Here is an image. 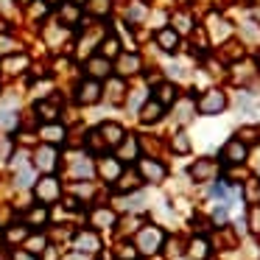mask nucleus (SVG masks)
Wrapping results in <instances>:
<instances>
[{
	"label": "nucleus",
	"mask_w": 260,
	"mask_h": 260,
	"mask_svg": "<svg viewBox=\"0 0 260 260\" xmlns=\"http://www.w3.org/2000/svg\"><path fill=\"white\" fill-rule=\"evenodd\" d=\"M162 246V230H157V226H143L140 232H137V252L143 254H154L157 249Z\"/></svg>",
	"instance_id": "obj_1"
},
{
	"label": "nucleus",
	"mask_w": 260,
	"mask_h": 260,
	"mask_svg": "<svg viewBox=\"0 0 260 260\" xmlns=\"http://www.w3.org/2000/svg\"><path fill=\"white\" fill-rule=\"evenodd\" d=\"M34 193H37V199H40L42 204H51V202H56V199H59L62 187H59V179H53V176H42V179L37 182Z\"/></svg>",
	"instance_id": "obj_2"
},
{
	"label": "nucleus",
	"mask_w": 260,
	"mask_h": 260,
	"mask_svg": "<svg viewBox=\"0 0 260 260\" xmlns=\"http://www.w3.org/2000/svg\"><path fill=\"white\" fill-rule=\"evenodd\" d=\"M224 107H226V95L221 90H210L207 95L202 98V104H199V112L202 115H218V112H224Z\"/></svg>",
	"instance_id": "obj_3"
},
{
	"label": "nucleus",
	"mask_w": 260,
	"mask_h": 260,
	"mask_svg": "<svg viewBox=\"0 0 260 260\" xmlns=\"http://www.w3.org/2000/svg\"><path fill=\"white\" fill-rule=\"evenodd\" d=\"M73 246L79 249V252H84V254H92V252L101 249V238H98L95 232L84 230V232H79V235L73 238Z\"/></svg>",
	"instance_id": "obj_4"
},
{
	"label": "nucleus",
	"mask_w": 260,
	"mask_h": 260,
	"mask_svg": "<svg viewBox=\"0 0 260 260\" xmlns=\"http://www.w3.org/2000/svg\"><path fill=\"white\" fill-rule=\"evenodd\" d=\"M76 98H79V104H95V101H101V84H98V81H92V79L81 81Z\"/></svg>",
	"instance_id": "obj_5"
},
{
	"label": "nucleus",
	"mask_w": 260,
	"mask_h": 260,
	"mask_svg": "<svg viewBox=\"0 0 260 260\" xmlns=\"http://www.w3.org/2000/svg\"><path fill=\"white\" fill-rule=\"evenodd\" d=\"M140 176L148 182H162L165 179V165H159L157 159H140Z\"/></svg>",
	"instance_id": "obj_6"
},
{
	"label": "nucleus",
	"mask_w": 260,
	"mask_h": 260,
	"mask_svg": "<svg viewBox=\"0 0 260 260\" xmlns=\"http://www.w3.org/2000/svg\"><path fill=\"white\" fill-rule=\"evenodd\" d=\"M215 174H218V165H215L213 159H199V162H193V168H190V176H193L196 182L213 179Z\"/></svg>",
	"instance_id": "obj_7"
},
{
	"label": "nucleus",
	"mask_w": 260,
	"mask_h": 260,
	"mask_svg": "<svg viewBox=\"0 0 260 260\" xmlns=\"http://www.w3.org/2000/svg\"><path fill=\"white\" fill-rule=\"evenodd\" d=\"M98 135L104 137V146H120V140H123V129L118 123H101Z\"/></svg>",
	"instance_id": "obj_8"
},
{
	"label": "nucleus",
	"mask_w": 260,
	"mask_h": 260,
	"mask_svg": "<svg viewBox=\"0 0 260 260\" xmlns=\"http://www.w3.org/2000/svg\"><path fill=\"white\" fill-rule=\"evenodd\" d=\"M221 157H224L226 162H243V159H246V146H243L241 140H230L224 146V151H221Z\"/></svg>",
	"instance_id": "obj_9"
},
{
	"label": "nucleus",
	"mask_w": 260,
	"mask_h": 260,
	"mask_svg": "<svg viewBox=\"0 0 260 260\" xmlns=\"http://www.w3.org/2000/svg\"><path fill=\"white\" fill-rule=\"evenodd\" d=\"M109 59H104V56H92L90 62H87V73H90V79L95 81V79H104V76H109Z\"/></svg>",
	"instance_id": "obj_10"
},
{
	"label": "nucleus",
	"mask_w": 260,
	"mask_h": 260,
	"mask_svg": "<svg viewBox=\"0 0 260 260\" xmlns=\"http://www.w3.org/2000/svg\"><path fill=\"white\" fill-rule=\"evenodd\" d=\"M37 168L48 171V174L56 168V151H53L51 146H42L40 151H37Z\"/></svg>",
	"instance_id": "obj_11"
},
{
	"label": "nucleus",
	"mask_w": 260,
	"mask_h": 260,
	"mask_svg": "<svg viewBox=\"0 0 260 260\" xmlns=\"http://www.w3.org/2000/svg\"><path fill=\"white\" fill-rule=\"evenodd\" d=\"M98 171H101V176H104L107 182H118V176H120V162H118V159H112V157H104L101 165H98Z\"/></svg>",
	"instance_id": "obj_12"
},
{
	"label": "nucleus",
	"mask_w": 260,
	"mask_h": 260,
	"mask_svg": "<svg viewBox=\"0 0 260 260\" xmlns=\"http://www.w3.org/2000/svg\"><path fill=\"white\" fill-rule=\"evenodd\" d=\"M154 101L159 104V107H168V104L176 101V87L174 84H159L157 90H154Z\"/></svg>",
	"instance_id": "obj_13"
},
{
	"label": "nucleus",
	"mask_w": 260,
	"mask_h": 260,
	"mask_svg": "<svg viewBox=\"0 0 260 260\" xmlns=\"http://www.w3.org/2000/svg\"><path fill=\"white\" fill-rule=\"evenodd\" d=\"M159 118H162V107H159L157 101H148L146 107L140 109V120H143V123H157Z\"/></svg>",
	"instance_id": "obj_14"
},
{
	"label": "nucleus",
	"mask_w": 260,
	"mask_h": 260,
	"mask_svg": "<svg viewBox=\"0 0 260 260\" xmlns=\"http://www.w3.org/2000/svg\"><path fill=\"white\" fill-rule=\"evenodd\" d=\"M157 42H159V48H162V51H176V45H179V34H176V31H171V28H162L157 34Z\"/></svg>",
	"instance_id": "obj_15"
},
{
	"label": "nucleus",
	"mask_w": 260,
	"mask_h": 260,
	"mask_svg": "<svg viewBox=\"0 0 260 260\" xmlns=\"http://www.w3.org/2000/svg\"><path fill=\"white\" fill-rule=\"evenodd\" d=\"M42 140L51 146V143H62L64 140V129L59 123H48V126H42Z\"/></svg>",
	"instance_id": "obj_16"
},
{
	"label": "nucleus",
	"mask_w": 260,
	"mask_h": 260,
	"mask_svg": "<svg viewBox=\"0 0 260 260\" xmlns=\"http://www.w3.org/2000/svg\"><path fill=\"white\" fill-rule=\"evenodd\" d=\"M118 157H120V159H135V157H137V140H135V137H126V140H120Z\"/></svg>",
	"instance_id": "obj_17"
},
{
	"label": "nucleus",
	"mask_w": 260,
	"mask_h": 260,
	"mask_svg": "<svg viewBox=\"0 0 260 260\" xmlns=\"http://www.w3.org/2000/svg\"><path fill=\"white\" fill-rule=\"evenodd\" d=\"M92 224H95L98 230L112 226L115 224V213H112V210H95V213H92Z\"/></svg>",
	"instance_id": "obj_18"
},
{
	"label": "nucleus",
	"mask_w": 260,
	"mask_h": 260,
	"mask_svg": "<svg viewBox=\"0 0 260 260\" xmlns=\"http://www.w3.org/2000/svg\"><path fill=\"white\" fill-rule=\"evenodd\" d=\"M25 238H28V226H23V224L9 226L6 230V241L9 243H20V241H25Z\"/></svg>",
	"instance_id": "obj_19"
},
{
	"label": "nucleus",
	"mask_w": 260,
	"mask_h": 260,
	"mask_svg": "<svg viewBox=\"0 0 260 260\" xmlns=\"http://www.w3.org/2000/svg\"><path fill=\"white\" fill-rule=\"evenodd\" d=\"M207 252H210V246H207L204 238H196V241L190 243V257L193 260H204V257H207Z\"/></svg>",
	"instance_id": "obj_20"
},
{
	"label": "nucleus",
	"mask_w": 260,
	"mask_h": 260,
	"mask_svg": "<svg viewBox=\"0 0 260 260\" xmlns=\"http://www.w3.org/2000/svg\"><path fill=\"white\" fill-rule=\"evenodd\" d=\"M37 112L42 115V120L53 123V120H56V115H59V109L53 107V104H48V101H40V104H37Z\"/></svg>",
	"instance_id": "obj_21"
},
{
	"label": "nucleus",
	"mask_w": 260,
	"mask_h": 260,
	"mask_svg": "<svg viewBox=\"0 0 260 260\" xmlns=\"http://www.w3.org/2000/svg\"><path fill=\"white\" fill-rule=\"evenodd\" d=\"M137 68H140V59H137V56H123V59H120V73H123V76H132V73H137Z\"/></svg>",
	"instance_id": "obj_22"
},
{
	"label": "nucleus",
	"mask_w": 260,
	"mask_h": 260,
	"mask_svg": "<svg viewBox=\"0 0 260 260\" xmlns=\"http://www.w3.org/2000/svg\"><path fill=\"white\" fill-rule=\"evenodd\" d=\"M45 249V235H34V238H25V252L37 254Z\"/></svg>",
	"instance_id": "obj_23"
},
{
	"label": "nucleus",
	"mask_w": 260,
	"mask_h": 260,
	"mask_svg": "<svg viewBox=\"0 0 260 260\" xmlns=\"http://www.w3.org/2000/svg\"><path fill=\"white\" fill-rule=\"evenodd\" d=\"M48 221V210L45 207H34L28 213V224H34V226H42Z\"/></svg>",
	"instance_id": "obj_24"
},
{
	"label": "nucleus",
	"mask_w": 260,
	"mask_h": 260,
	"mask_svg": "<svg viewBox=\"0 0 260 260\" xmlns=\"http://www.w3.org/2000/svg\"><path fill=\"white\" fill-rule=\"evenodd\" d=\"M31 179H34V174H31V168L25 162H20V171H17V185L20 187H28Z\"/></svg>",
	"instance_id": "obj_25"
},
{
	"label": "nucleus",
	"mask_w": 260,
	"mask_h": 260,
	"mask_svg": "<svg viewBox=\"0 0 260 260\" xmlns=\"http://www.w3.org/2000/svg\"><path fill=\"white\" fill-rule=\"evenodd\" d=\"M171 148H174L176 154H187V151H190V140H187V135H176Z\"/></svg>",
	"instance_id": "obj_26"
},
{
	"label": "nucleus",
	"mask_w": 260,
	"mask_h": 260,
	"mask_svg": "<svg viewBox=\"0 0 260 260\" xmlns=\"http://www.w3.org/2000/svg\"><path fill=\"white\" fill-rule=\"evenodd\" d=\"M137 182H140V179H137L135 174L118 176V187H120V190H135V187H137Z\"/></svg>",
	"instance_id": "obj_27"
},
{
	"label": "nucleus",
	"mask_w": 260,
	"mask_h": 260,
	"mask_svg": "<svg viewBox=\"0 0 260 260\" xmlns=\"http://www.w3.org/2000/svg\"><path fill=\"white\" fill-rule=\"evenodd\" d=\"M87 6H90L92 14H107L109 12V0H90Z\"/></svg>",
	"instance_id": "obj_28"
},
{
	"label": "nucleus",
	"mask_w": 260,
	"mask_h": 260,
	"mask_svg": "<svg viewBox=\"0 0 260 260\" xmlns=\"http://www.w3.org/2000/svg\"><path fill=\"white\" fill-rule=\"evenodd\" d=\"M137 257V249L129 246V243H123V246H118V260H135Z\"/></svg>",
	"instance_id": "obj_29"
},
{
	"label": "nucleus",
	"mask_w": 260,
	"mask_h": 260,
	"mask_svg": "<svg viewBox=\"0 0 260 260\" xmlns=\"http://www.w3.org/2000/svg\"><path fill=\"white\" fill-rule=\"evenodd\" d=\"M115 53H118V40H112V37H109V40L104 42V48H101V56L107 59V56H115Z\"/></svg>",
	"instance_id": "obj_30"
},
{
	"label": "nucleus",
	"mask_w": 260,
	"mask_h": 260,
	"mask_svg": "<svg viewBox=\"0 0 260 260\" xmlns=\"http://www.w3.org/2000/svg\"><path fill=\"white\" fill-rule=\"evenodd\" d=\"M235 140H241L243 146H246V143H254V140H257V129H252V126H246V129L241 132V137H235Z\"/></svg>",
	"instance_id": "obj_31"
},
{
	"label": "nucleus",
	"mask_w": 260,
	"mask_h": 260,
	"mask_svg": "<svg viewBox=\"0 0 260 260\" xmlns=\"http://www.w3.org/2000/svg\"><path fill=\"white\" fill-rule=\"evenodd\" d=\"M249 230L260 232V210L257 207H252V213H249Z\"/></svg>",
	"instance_id": "obj_32"
},
{
	"label": "nucleus",
	"mask_w": 260,
	"mask_h": 260,
	"mask_svg": "<svg viewBox=\"0 0 260 260\" xmlns=\"http://www.w3.org/2000/svg\"><path fill=\"white\" fill-rule=\"evenodd\" d=\"M14 123H17V115H14V112H0V126L12 129Z\"/></svg>",
	"instance_id": "obj_33"
},
{
	"label": "nucleus",
	"mask_w": 260,
	"mask_h": 260,
	"mask_svg": "<svg viewBox=\"0 0 260 260\" xmlns=\"http://www.w3.org/2000/svg\"><path fill=\"white\" fill-rule=\"evenodd\" d=\"M25 64H28V59H25V56H17V59H12V62H9V70H12V73H20Z\"/></svg>",
	"instance_id": "obj_34"
},
{
	"label": "nucleus",
	"mask_w": 260,
	"mask_h": 260,
	"mask_svg": "<svg viewBox=\"0 0 260 260\" xmlns=\"http://www.w3.org/2000/svg\"><path fill=\"white\" fill-rule=\"evenodd\" d=\"M246 193H249V202H257V199H260V185H257V182H249Z\"/></svg>",
	"instance_id": "obj_35"
},
{
	"label": "nucleus",
	"mask_w": 260,
	"mask_h": 260,
	"mask_svg": "<svg viewBox=\"0 0 260 260\" xmlns=\"http://www.w3.org/2000/svg\"><path fill=\"white\" fill-rule=\"evenodd\" d=\"M126 210H137V207H140V204H143V196H140V193H135V196H132V199H126Z\"/></svg>",
	"instance_id": "obj_36"
},
{
	"label": "nucleus",
	"mask_w": 260,
	"mask_h": 260,
	"mask_svg": "<svg viewBox=\"0 0 260 260\" xmlns=\"http://www.w3.org/2000/svg\"><path fill=\"white\" fill-rule=\"evenodd\" d=\"M62 12H64V17H68V23H73V20H76V14H79V9H76L73 3H68V6H64Z\"/></svg>",
	"instance_id": "obj_37"
},
{
	"label": "nucleus",
	"mask_w": 260,
	"mask_h": 260,
	"mask_svg": "<svg viewBox=\"0 0 260 260\" xmlns=\"http://www.w3.org/2000/svg\"><path fill=\"white\" fill-rule=\"evenodd\" d=\"M76 174H79V176H90L92 174V168H90V165H87V162H79V165H76Z\"/></svg>",
	"instance_id": "obj_38"
},
{
	"label": "nucleus",
	"mask_w": 260,
	"mask_h": 260,
	"mask_svg": "<svg viewBox=\"0 0 260 260\" xmlns=\"http://www.w3.org/2000/svg\"><path fill=\"white\" fill-rule=\"evenodd\" d=\"M0 12H3V14H12V12H14V3H12V0H0Z\"/></svg>",
	"instance_id": "obj_39"
},
{
	"label": "nucleus",
	"mask_w": 260,
	"mask_h": 260,
	"mask_svg": "<svg viewBox=\"0 0 260 260\" xmlns=\"http://www.w3.org/2000/svg\"><path fill=\"white\" fill-rule=\"evenodd\" d=\"M226 218V207H224V204H221V207L218 210H215V215H213V221H215V224H221V221H224Z\"/></svg>",
	"instance_id": "obj_40"
},
{
	"label": "nucleus",
	"mask_w": 260,
	"mask_h": 260,
	"mask_svg": "<svg viewBox=\"0 0 260 260\" xmlns=\"http://www.w3.org/2000/svg\"><path fill=\"white\" fill-rule=\"evenodd\" d=\"M12 260H37V254H31V252H14Z\"/></svg>",
	"instance_id": "obj_41"
},
{
	"label": "nucleus",
	"mask_w": 260,
	"mask_h": 260,
	"mask_svg": "<svg viewBox=\"0 0 260 260\" xmlns=\"http://www.w3.org/2000/svg\"><path fill=\"white\" fill-rule=\"evenodd\" d=\"M120 90H123V84H120V81H112V101L120 98Z\"/></svg>",
	"instance_id": "obj_42"
},
{
	"label": "nucleus",
	"mask_w": 260,
	"mask_h": 260,
	"mask_svg": "<svg viewBox=\"0 0 260 260\" xmlns=\"http://www.w3.org/2000/svg\"><path fill=\"white\" fill-rule=\"evenodd\" d=\"M9 48H12V40H6V37H3V40H0V51H9Z\"/></svg>",
	"instance_id": "obj_43"
},
{
	"label": "nucleus",
	"mask_w": 260,
	"mask_h": 260,
	"mask_svg": "<svg viewBox=\"0 0 260 260\" xmlns=\"http://www.w3.org/2000/svg\"><path fill=\"white\" fill-rule=\"evenodd\" d=\"M168 70H171V73H174V76H182V68H179V64H171Z\"/></svg>",
	"instance_id": "obj_44"
},
{
	"label": "nucleus",
	"mask_w": 260,
	"mask_h": 260,
	"mask_svg": "<svg viewBox=\"0 0 260 260\" xmlns=\"http://www.w3.org/2000/svg\"><path fill=\"white\" fill-rule=\"evenodd\" d=\"M68 260H84V254H70Z\"/></svg>",
	"instance_id": "obj_45"
},
{
	"label": "nucleus",
	"mask_w": 260,
	"mask_h": 260,
	"mask_svg": "<svg viewBox=\"0 0 260 260\" xmlns=\"http://www.w3.org/2000/svg\"><path fill=\"white\" fill-rule=\"evenodd\" d=\"M70 3H73V6H81V3H87V0H70Z\"/></svg>",
	"instance_id": "obj_46"
},
{
	"label": "nucleus",
	"mask_w": 260,
	"mask_h": 260,
	"mask_svg": "<svg viewBox=\"0 0 260 260\" xmlns=\"http://www.w3.org/2000/svg\"><path fill=\"white\" fill-rule=\"evenodd\" d=\"M45 3H48V6H56V3H59V0H45Z\"/></svg>",
	"instance_id": "obj_47"
}]
</instances>
